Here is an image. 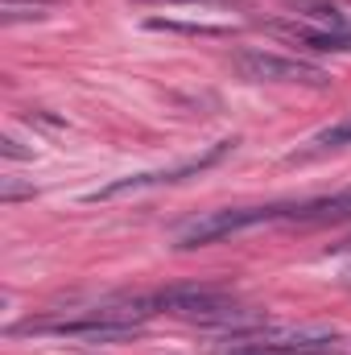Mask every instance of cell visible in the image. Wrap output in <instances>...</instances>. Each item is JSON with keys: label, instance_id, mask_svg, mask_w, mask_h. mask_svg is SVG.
<instances>
[{"label": "cell", "instance_id": "obj_1", "mask_svg": "<svg viewBox=\"0 0 351 355\" xmlns=\"http://www.w3.org/2000/svg\"><path fill=\"white\" fill-rule=\"evenodd\" d=\"M285 219V202H268V207H223V211H207V215H194L190 223H182L174 232V248H207V244H219V240H232L240 232H252L264 223H277Z\"/></svg>", "mask_w": 351, "mask_h": 355}, {"label": "cell", "instance_id": "obj_2", "mask_svg": "<svg viewBox=\"0 0 351 355\" xmlns=\"http://www.w3.org/2000/svg\"><path fill=\"white\" fill-rule=\"evenodd\" d=\"M232 67L240 79L248 83H298V87H327L331 75L314 62H302V58H285V54H273V50H236L232 54Z\"/></svg>", "mask_w": 351, "mask_h": 355}, {"label": "cell", "instance_id": "obj_3", "mask_svg": "<svg viewBox=\"0 0 351 355\" xmlns=\"http://www.w3.org/2000/svg\"><path fill=\"white\" fill-rule=\"evenodd\" d=\"M232 145H236V141H219L215 149H207L203 157H190V162H182V166H170V170H149V174L116 178V182H108V186L91 190L87 202H108V198H120V194H137V190H149V186H170V182H182V178H194V174H203V170H211L219 157H228V153H232Z\"/></svg>", "mask_w": 351, "mask_h": 355}, {"label": "cell", "instance_id": "obj_4", "mask_svg": "<svg viewBox=\"0 0 351 355\" xmlns=\"http://www.w3.org/2000/svg\"><path fill=\"white\" fill-rule=\"evenodd\" d=\"M277 33L293 37L306 50H331V54H351V33H335V29H298V25H277Z\"/></svg>", "mask_w": 351, "mask_h": 355}, {"label": "cell", "instance_id": "obj_5", "mask_svg": "<svg viewBox=\"0 0 351 355\" xmlns=\"http://www.w3.org/2000/svg\"><path fill=\"white\" fill-rule=\"evenodd\" d=\"M310 145H314V149H348L351 145V116L339 120V124H331V128H323Z\"/></svg>", "mask_w": 351, "mask_h": 355}, {"label": "cell", "instance_id": "obj_6", "mask_svg": "<svg viewBox=\"0 0 351 355\" xmlns=\"http://www.w3.org/2000/svg\"><path fill=\"white\" fill-rule=\"evenodd\" d=\"M50 0H4V21H21V17H46Z\"/></svg>", "mask_w": 351, "mask_h": 355}, {"label": "cell", "instance_id": "obj_7", "mask_svg": "<svg viewBox=\"0 0 351 355\" xmlns=\"http://www.w3.org/2000/svg\"><path fill=\"white\" fill-rule=\"evenodd\" d=\"M240 355H281V352H261V347H248V352H240Z\"/></svg>", "mask_w": 351, "mask_h": 355}]
</instances>
